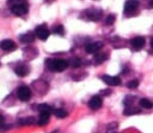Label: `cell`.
<instances>
[{
  "label": "cell",
  "instance_id": "6da1fadb",
  "mask_svg": "<svg viewBox=\"0 0 153 133\" xmlns=\"http://www.w3.org/2000/svg\"><path fill=\"white\" fill-rule=\"evenodd\" d=\"M7 6L12 13L16 16H22L27 14L29 10V5L27 0H7Z\"/></svg>",
  "mask_w": 153,
  "mask_h": 133
},
{
  "label": "cell",
  "instance_id": "7a4b0ae2",
  "mask_svg": "<svg viewBox=\"0 0 153 133\" xmlns=\"http://www.w3.org/2000/svg\"><path fill=\"white\" fill-rule=\"evenodd\" d=\"M45 63L48 69L57 72L64 71L69 66L68 61L62 59H47Z\"/></svg>",
  "mask_w": 153,
  "mask_h": 133
},
{
  "label": "cell",
  "instance_id": "3957f363",
  "mask_svg": "<svg viewBox=\"0 0 153 133\" xmlns=\"http://www.w3.org/2000/svg\"><path fill=\"white\" fill-rule=\"evenodd\" d=\"M85 14L87 17L91 21L97 22L102 19L103 15V12L101 9L97 8H90L85 10Z\"/></svg>",
  "mask_w": 153,
  "mask_h": 133
},
{
  "label": "cell",
  "instance_id": "277c9868",
  "mask_svg": "<svg viewBox=\"0 0 153 133\" xmlns=\"http://www.w3.org/2000/svg\"><path fill=\"white\" fill-rule=\"evenodd\" d=\"M17 97L22 101H29L31 98V91L27 86H20L17 90Z\"/></svg>",
  "mask_w": 153,
  "mask_h": 133
},
{
  "label": "cell",
  "instance_id": "5b68a950",
  "mask_svg": "<svg viewBox=\"0 0 153 133\" xmlns=\"http://www.w3.org/2000/svg\"><path fill=\"white\" fill-rule=\"evenodd\" d=\"M35 34L40 40L46 41L49 38L50 32L46 25H40L35 28Z\"/></svg>",
  "mask_w": 153,
  "mask_h": 133
},
{
  "label": "cell",
  "instance_id": "8992f818",
  "mask_svg": "<svg viewBox=\"0 0 153 133\" xmlns=\"http://www.w3.org/2000/svg\"><path fill=\"white\" fill-rule=\"evenodd\" d=\"M32 86L40 94H45L48 92L49 84L44 80H37L32 83Z\"/></svg>",
  "mask_w": 153,
  "mask_h": 133
},
{
  "label": "cell",
  "instance_id": "52a82bcc",
  "mask_svg": "<svg viewBox=\"0 0 153 133\" xmlns=\"http://www.w3.org/2000/svg\"><path fill=\"white\" fill-rule=\"evenodd\" d=\"M16 47H17L16 44L12 40L6 39V40H4L0 42V48L3 51H10L15 50Z\"/></svg>",
  "mask_w": 153,
  "mask_h": 133
},
{
  "label": "cell",
  "instance_id": "ba28073f",
  "mask_svg": "<svg viewBox=\"0 0 153 133\" xmlns=\"http://www.w3.org/2000/svg\"><path fill=\"white\" fill-rule=\"evenodd\" d=\"M102 80L108 86H117L121 84V79L119 77H112L110 75H103L102 76Z\"/></svg>",
  "mask_w": 153,
  "mask_h": 133
},
{
  "label": "cell",
  "instance_id": "9c48e42d",
  "mask_svg": "<svg viewBox=\"0 0 153 133\" xmlns=\"http://www.w3.org/2000/svg\"><path fill=\"white\" fill-rule=\"evenodd\" d=\"M89 107L93 110H97L102 105V100L99 95H94L88 102Z\"/></svg>",
  "mask_w": 153,
  "mask_h": 133
},
{
  "label": "cell",
  "instance_id": "30bf717a",
  "mask_svg": "<svg viewBox=\"0 0 153 133\" xmlns=\"http://www.w3.org/2000/svg\"><path fill=\"white\" fill-rule=\"evenodd\" d=\"M103 47V43L102 42H96L88 44L85 48V51L88 54H95Z\"/></svg>",
  "mask_w": 153,
  "mask_h": 133
},
{
  "label": "cell",
  "instance_id": "8fae6325",
  "mask_svg": "<svg viewBox=\"0 0 153 133\" xmlns=\"http://www.w3.org/2000/svg\"><path fill=\"white\" fill-rule=\"evenodd\" d=\"M19 41L22 43L28 44V43H31L35 40V34L32 31H28L25 34H22L19 36Z\"/></svg>",
  "mask_w": 153,
  "mask_h": 133
},
{
  "label": "cell",
  "instance_id": "7c38bea8",
  "mask_svg": "<svg viewBox=\"0 0 153 133\" xmlns=\"http://www.w3.org/2000/svg\"><path fill=\"white\" fill-rule=\"evenodd\" d=\"M139 1L137 0H127L125 3L124 9L126 12H133L138 7Z\"/></svg>",
  "mask_w": 153,
  "mask_h": 133
},
{
  "label": "cell",
  "instance_id": "4fadbf2b",
  "mask_svg": "<svg viewBox=\"0 0 153 133\" xmlns=\"http://www.w3.org/2000/svg\"><path fill=\"white\" fill-rule=\"evenodd\" d=\"M30 72L29 68H28V65H19L15 69V73L17 76L21 77H25V76L28 75Z\"/></svg>",
  "mask_w": 153,
  "mask_h": 133
},
{
  "label": "cell",
  "instance_id": "5bb4252c",
  "mask_svg": "<svg viewBox=\"0 0 153 133\" xmlns=\"http://www.w3.org/2000/svg\"><path fill=\"white\" fill-rule=\"evenodd\" d=\"M131 45H132L133 47L136 49H140L142 48H143V46H145V39L142 37H136L133 39L131 41Z\"/></svg>",
  "mask_w": 153,
  "mask_h": 133
},
{
  "label": "cell",
  "instance_id": "9a60e30c",
  "mask_svg": "<svg viewBox=\"0 0 153 133\" xmlns=\"http://www.w3.org/2000/svg\"><path fill=\"white\" fill-rule=\"evenodd\" d=\"M50 113L49 112H40L38 118V125L40 126H43L47 124L49 121V118H50Z\"/></svg>",
  "mask_w": 153,
  "mask_h": 133
},
{
  "label": "cell",
  "instance_id": "2e32d148",
  "mask_svg": "<svg viewBox=\"0 0 153 133\" xmlns=\"http://www.w3.org/2000/svg\"><path fill=\"white\" fill-rule=\"evenodd\" d=\"M141 112V109L137 107H127L125 109L123 112L124 115L130 116V115H137L139 113Z\"/></svg>",
  "mask_w": 153,
  "mask_h": 133
},
{
  "label": "cell",
  "instance_id": "e0dca14e",
  "mask_svg": "<svg viewBox=\"0 0 153 133\" xmlns=\"http://www.w3.org/2000/svg\"><path fill=\"white\" fill-rule=\"evenodd\" d=\"M35 122V119L34 117H26L22 118L19 119L18 121V124L19 126H30L32 125Z\"/></svg>",
  "mask_w": 153,
  "mask_h": 133
},
{
  "label": "cell",
  "instance_id": "ac0fdd59",
  "mask_svg": "<svg viewBox=\"0 0 153 133\" xmlns=\"http://www.w3.org/2000/svg\"><path fill=\"white\" fill-rule=\"evenodd\" d=\"M95 62L97 64H101L107 60V54L104 52H100V53L96 54L94 57Z\"/></svg>",
  "mask_w": 153,
  "mask_h": 133
},
{
  "label": "cell",
  "instance_id": "d6986e66",
  "mask_svg": "<svg viewBox=\"0 0 153 133\" xmlns=\"http://www.w3.org/2000/svg\"><path fill=\"white\" fill-rule=\"evenodd\" d=\"M68 64L72 68H76L80 66L82 62H81V60L79 57H71L68 60Z\"/></svg>",
  "mask_w": 153,
  "mask_h": 133
},
{
  "label": "cell",
  "instance_id": "ffe728a7",
  "mask_svg": "<svg viewBox=\"0 0 153 133\" xmlns=\"http://www.w3.org/2000/svg\"><path fill=\"white\" fill-rule=\"evenodd\" d=\"M54 115L58 118H64L68 116V112L64 109H57L53 111Z\"/></svg>",
  "mask_w": 153,
  "mask_h": 133
},
{
  "label": "cell",
  "instance_id": "44dd1931",
  "mask_svg": "<svg viewBox=\"0 0 153 133\" xmlns=\"http://www.w3.org/2000/svg\"><path fill=\"white\" fill-rule=\"evenodd\" d=\"M38 110L40 111V112H49L50 114L53 112L52 107L46 104H40L38 106Z\"/></svg>",
  "mask_w": 153,
  "mask_h": 133
},
{
  "label": "cell",
  "instance_id": "7402d4cb",
  "mask_svg": "<svg viewBox=\"0 0 153 133\" xmlns=\"http://www.w3.org/2000/svg\"><path fill=\"white\" fill-rule=\"evenodd\" d=\"M140 104L142 107L145 109H152L153 107V104L149 100L146 99V98H143L140 101Z\"/></svg>",
  "mask_w": 153,
  "mask_h": 133
},
{
  "label": "cell",
  "instance_id": "603a6c76",
  "mask_svg": "<svg viewBox=\"0 0 153 133\" xmlns=\"http://www.w3.org/2000/svg\"><path fill=\"white\" fill-rule=\"evenodd\" d=\"M118 128V123L116 122H111L108 125L106 133H116Z\"/></svg>",
  "mask_w": 153,
  "mask_h": 133
},
{
  "label": "cell",
  "instance_id": "cb8c5ba5",
  "mask_svg": "<svg viewBox=\"0 0 153 133\" xmlns=\"http://www.w3.org/2000/svg\"><path fill=\"white\" fill-rule=\"evenodd\" d=\"M139 81L137 80H132L126 83V86L130 89H134L138 87Z\"/></svg>",
  "mask_w": 153,
  "mask_h": 133
},
{
  "label": "cell",
  "instance_id": "d4e9b609",
  "mask_svg": "<svg viewBox=\"0 0 153 133\" xmlns=\"http://www.w3.org/2000/svg\"><path fill=\"white\" fill-rule=\"evenodd\" d=\"M115 20H116V17L113 14H109L108 16L106 17L105 19V23L108 25H111L114 23Z\"/></svg>",
  "mask_w": 153,
  "mask_h": 133
},
{
  "label": "cell",
  "instance_id": "484cf974",
  "mask_svg": "<svg viewBox=\"0 0 153 133\" xmlns=\"http://www.w3.org/2000/svg\"><path fill=\"white\" fill-rule=\"evenodd\" d=\"M55 33L58 35L64 36V33H65V30H64V26L62 25H58L56 28H55Z\"/></svg>",
  "mask_w": 153,
  "mask_h": 133
},
{
  "label": "cell",
  "instance_id": "4316f807",
  "mask_svg": "<svg viewBox=\"0 0 153 133\" xmlns=\"http://www.w3.org/2000/svg\"><path fill=\"white\" fill-rule=\"evenodd\" d=\"M100 93L102 94V95H110L111 94V90L109 89H104V90H101L100 91Z\"/></svg>",
  "mask_w": 153,
  "mask_h": 133
},
{
  "label": "cell",
  "instance_id": "83f0119b",
  "mask_svg": "<svg viewBox=\"0 0 153 133\" xmlns=\"http://www.w3.org/2000/svg\"><path fill=\"white\" fill-rule=\"evenodd\" d=\"M4 117H3L1 115H0V126H1L3 125V123H4Z\"/></svg>",
  "mask_w": 153,
  "mask_h": 133
},
{
  "label": "cell",
  "instance_id": "f1b7e54d",
  "mask_svg": "<svg viewBox=\"0 0 153 133\" xmlns=\"http://www.w3.org/2000/svg\"><path fill=\"white\" fill-rule=\"evenodd\" d=\"M149 5H150V7H152L153 8V0H151L150 2H149Z\"/></svg>",
  "mask_w": 153,
  "mask_h": 133
},
{
  "label": "cell",
  "instance_id": "f546056e",
  "mask_svg": "<svg viewBox=\"0 0 153 133\" xmlns=\"http://www.w3.org/2000/svg\"><path fill=\"white\" fill-rule=\"evenodd\" d=\"M150 45H151V47L153 48V38H152V40H151L150 41Z\"/></svg>",
  "mask_w": 153,
  "mask_h": 133
},
{
  "label": "cell",
  "instance_id": "4dcf8cb0",
  "mask_svg": "<svg viewBox=\"0 0 153 133\" xmlns=\"http://www.w3.org/2000/svg\"><path fill=\"white\" fill-rule=\"evenodd\" d=\"M52 133H59V131H58V130H55V131H53V132H52Z\"/></svg>",
  "mask_w": 153,
  "mask_h": 133
},
{
  "label": "cell",
  "instance_id": "1f68e13d",
  "mask_svg": "<svg viewBox=\"0 0 153 133\" xmlns=\"http://www.w3.org/2000/svg\"><path fill=\"white\" fill-rule=\"evenodd\" d=\"M94 1H100V0H94Z\"/></svg>",
  "mask_w": 153,
  "mask_h": 133
}]
</instances>
